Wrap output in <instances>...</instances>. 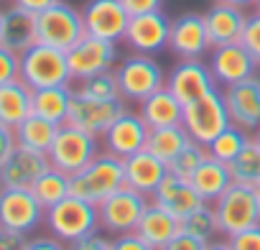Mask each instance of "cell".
Returning a JSON list of instances; mask_svg holds the SVG:
<instances>
[{
    "label": "cell",
    "instance_id": "obj_1",
    "mask_svg": "<svg viewBox=\"0 0 260 250\" xmlns=\"http://www.w3.org/2000/svg\"><path fill=\"white\" fill-rule=\"evenodd\" d=\"M122 186H125V164H122V159L105 151L92 164H87L82 171H77L72 176L69 192H72V197L87 199L100 207L107 197H112Z\"/></svg>",
    "mask_w": 260,
    "mask_h": 250
},
{
    "label": "cell",
    "instance_id": "obj_2",
    "mask_svg": "<svg viewBox=\"0 0 260 250\" xmlns=\"http://www.w3.org/2000/svg\"><path fill=\"white\" fill-rule=\"evenodd\" d=\"M46 225L54 237H59L69 245V242L82 240L100 230V207L69 194L59 204L46 209Z\"/></svg>",
    "mask_w": 260,
    "mask_h": 250
},
{
    "label": "cell",
    "instance_id": "obj_3",
    "mask_svg": "<svg viewBox=\"0 0 260 250\" xmlns=\"http://www.w3.org/2000/svg\"><path fill=\"white\" fill-rule=\"evenodd\" d=\"M21 79L31 89L69 84L72 82V72H69L67 51L36 41L28 51L21 54Z\"/></svg>",
    "mask_w": 260,
    "mask_h": 250
},
{
    "label": "cell",
    "instance_id": "obj_4",
    "mask_svg": "<svg viewBox=\"0 0 260 250\" xmlns=\"http://www.w3.org/2000/svg\"><path fill=\"white\" fill-rule=\"evenodd\" d=\"M232 125V117H230V110H227V102H224V95L217 89H212L209 95L184 105V128L189 131L191 141L202 143V146H209L224 128Z\"/></svg>",
    "mask_w": 260,
    "mask_h": 250
},
{
    "label": "cell",
    "instance_id": "obj_5",
    "mask_svg": "<svg viewBox=\"0 0 260 250\" xmlns=\"http://www.w3.org/2000/svg\"><path fill=\"white\" fill-rule=\"evenodd\" d=\"M100 156V141L97 136L77 128V125H59V133L49 148V161L51 166L61 169L64 174L74 176L77 171H82L87 164H92Z\"/></svg>",
    "mask_w": 260,
    "mask_h": 250
},
{
    "label": "cell",
    "instance_id": "obj_6",
    "mask_svg": "<svg viewBox=\"0 0 260 250\" xmlns=\"http://www.w3.org/2000/svg\"><path fill=\"white\" fill-rule=\"evenodd\" d=\"M84 34L87 31H84L82 11H77L74 6L64 3V0H56L46 11L36 13V36L41 44L69 51Z\"/></svg>",
    "mask_w": 260,
    "mask_h": 250
},
{
    "label": "cell",
    "instance_id": "obj_7",
    "mask_svg": "<svg viewBox=\"0 0 260 250\" xmlns=\"http://www.w3.org/2000/svg\"><path fill=\"white\" fill-rule=\"evenodd\" d=\"M115 72H117V82H120V95L133 102H143L146 97H151L153 92L166 87V77H169L164 72V67L151 54L127 56L120 61V67Z\"/></svg>",
    "mask_w": 260,
    "mask_h": 250
},
{
    "label": "cell",
    "instance_id": "obj_8",
    "mask_svg": "<svg viewBox=\"0 0 260 250\" xmlns=\"http://www.w3.org/2000/svg\"><path fill=\"white\" fill-rule=\"evenodd\" d=\"M214 212L219 220V230L230 237L237 235L252 225H260V202L255 194V186L247 184H232L217 202H214Z\"/></svg>",
    "mask_w": 260,
    "mask_h": 250
},
{
    "label": "cell",
    "instance_id": "obj_9",
    "mask_svg": "<svg viewBox=\"0 0 260 250\" xmlns=\"http://www.w3.org/2000/svg\"><path fill=\"white\" fill-rule=\"evenodd\" d=\"M41 222H46V207L31 189L0 186V227L26 237Z\"/></svg>",
    "mask_w": 260,
    "mask_h": 250
},
{
    "label": "cell",
    "instance_id": "obj_10",
    "mask_svg": "<svg viewBox=\"0 0 260 250\" xmlns=\"http://www.w3.org/2000/svg\"><path fill=\"white\" fill-rule=\"evenodd\" d=\"M146 207H148L146 194L130 189V186H122L120 192H115L100 204V227L115 237L136 232Z\"/></svg>",
    "mask_w": 260,
    "mask_h": 250
},
{
    "label": "cell",
    "instance_id": "obj_11",
    "mask_svg": "<svg viewBox=\"0 0 260 250\" xmlns=\"http://www.w3.org/2000/svg\"><path fill=\"white\" fill-rule=\"evenodd\" d=\"M67 59H69L72 79H87L92 74H100V72H107V69L115 67V61H117V41H107V39L84 34L67 51Z\"/></svg>",
    "mask_w": 260,
    "mask_h": 250
},
{
    "label": "cell",
    "instance_id": "obj_12",
    "mask_svg": "<svg viewBox=\"0 0 260 250\" xmlns=\"http://www.w3.org/2000/svg\"><path fill=\"white\" fill-rule=\"evenodd\" d=\"M171 39V18L164 11L130 16V23L125 28V44L136 54H161L169 49Z\"/></svg>",
    "mask_w": 260,
    "mask_h": 250
},
{
    "label": "cell",
    "instance_id": "obj_13",
    "mask_svg": "<svg viewBox=\"0 0 260 250\" xmlns=\"http://www.w3.org/2000/svg\"><path fill=\"white\" fill-rule=\"evenodd\" d=\"M122 112H125L122 97H117V100H92V97H82V95L74 92L67 122L100 138V136H105V131Z\"/></svg>",
    "mask_w": 260,
    "mask_h": 250
},
{
    "label": "cell",
    "instance_id": "obj_14",
    "mask_svg": "<svg viewBox=\"0 0 260 250\" xmlns=\"http://www.w3.org/2000/svg\"><path fill=\"white\" fill-rule=\"evenodd\" d=\"M166 87L176 95V100L181 105H189L204 95H209L212 89H217V79L209 69V64H204L202 59H181L166 77Z\"/></svg>",
    "mask_w": 260,
    "mask_h": 250
},
{
    "label": "cell",
    "instance_id": "obj_15",
    "mask_svg": "<svg viewBox=\"0 0 260 250\" xmlns=\"http://www.w3.org/2000/svg\"><path fill=\"white\" fill-rule=\"evenodd\" d=\"M82 18L89 36H100L107 41L125 39V28L130 23V13L125 11L122 0H87Z\"/></svg>",
    "mask_w": 260,
    "mask_h": 250
},
{
    "label": "cell",
    "instance_id": "obj_16",
    "mask_svg": "<svg viewBox=\"0 0 260 250\" xmlns=\"http://www.w3.org/2000/svg\"><path fill=\"white\" fill-rule=\"evenodd\" d=\"M148 136H151V128H148V122L143 120V115L125 110L105 131L102 138H105L107 153H112L117 159H127V156H133V153L146 148Z\"/></svg>",
    "mask_w": 260,
    "mask_h": 250
},
{
    "label": "cell",
    "instance_id": "obj_17",
    "mask_svg": "<svg viewBox=\"0 0 260 250\" xmlns=\"http://www.w3.org/2000/svg\"><path fill=\"white\" fill-rule=\"evenodd\" d=\"M222 95L232 122L247 133H255L260 128V77L252 74L242 82H235L224 87Z\"/></svg>",
    "mask_w": 260,
    "mask_h": 250
},
{
    "label": "cell",
    "instance_id": "obj_18",
    "mask_svg": "<svg viewBox=\"0 0 260 250\" xmlns=\"http://www.w3.org/2000/svg\"><path fill=\"white\" fill-rule=\"evenodd\" d=\"M169 49L179 59H202L212 49L204 13H184L176 21H171Z\"/></svg>",
    "mask_w": 260,
    "mask_h": 250
},
{
    "label": "cell",
    "instance_id": "obj_19",
    "mask_svg": "<svg viewBox=\"0 0 260 250\" xmlns=\"http://www.w3.org/2000/svg\"><path fill=\"white\" fill-rule=\"evenodd\" d=\"M257 61L252 59V54L237 41V44H224V46H214L212 59H209V69L217 79L219 87H230L235 82H242L247 77H252L257 72Z\"/></svg>",
    "mask_w": 260,
    "mask_h": 250
},
{
    "label": "cell",
    "instance_id": "obj_20",
    "mask_svg": "<svg viewBox=\"0 0 260 250\" xmlns=\"http://www.w3.org/2000/svg\"><path fill=\"white\" fill-rule=\"evenodd\" d=\"M51 166L49 153H39L31 148L18 146L11 159L0 166V186L8 189H31L36 179Z\"/></svg>",
    "mask_w": 260,
    "mask_h": 250
},
{
    "label": "cell",
    "instance_id": "obj_21",
    "mask_svg": "<svg viewBox=\"0 0 260 250\" xmlns=\"http://www.w3.org/2000/svg\"><path fill=\"white\" fill-rule=\"evenodd\" d=\"M122 164H125V186L136 189L146 197H153V192L169 174V166L146 148L122 159Z\"/></svg>",
    "mask_w": 260,
    "mask_h": 250
},
{
    "label": "cell",
    "instance_id": "obj_22",
    "mask_svg": "<svg viewBox=\"0 0 260 250\" xmlns=\"http://www.w3.org/2000/svg\"><path fill=\"white\" fill-rule=\"evenodd\" d=\"M204 21H207L209 41L214 49V46H224V44H237L242 36V28L247 23V16H245V8H240V6L214 0V6L204 13Z\"/></svg>",
    "mask_w": 260,
    "mask_h": 250
},
{
    "label": "cell",
    "instance_id": "obj_23",
    "mask_svg": "<svg viewBox=\"0 0 260 250\" xmlns=\"http://www.w3.org/2000/svg\"><path fill=\"white\" fill-rule=\"evenodd\" d=\"M136 232L156 250H161L164 245H169L179 232H181V220L176 214H171L166 207L156 204V202H148Z\"/></svg>",
    "mask_w": 260,
    "mask_h": 250
},
{
    "label": "cell",
    "instance_id": "obj_24",
    "mask_svg": "<svg viewBox=\"0 0 260 250\" xmlns=\"http://www.w3.org/2000/svg\"><path fill=\"white\" fill-rule=\"evenodd\" d=\"M151 202L166 207L171 214H176L179 220H184L194 207H199L204 199L197 194V189L191 186L189 179H181V176H174V174H166V179L158 184V189L153 192Z\"/></svg>",
    "mask_w": 260,
    "mask_h": 250
},
{
    "label": "cell",
    "instance_id": "obj_25",
    "mask_svg": "<svg viewBox=\"0 0 260 250\" xmlns=\"http://www.w3.org/2000/svg\"><path fill=\"white\" fill-rule=\"evenodd\" d=\"M191 186L197 189V194L204 199V202H209V204H214L232 184H235V179H232V171H230V164H224V161H219V159H214V156H207L204 161H202V166L191 174Z\"/></svg>",
    "mask_w": 260,
    "mask_h": 250
},
{
    "label": "cell",
    "instance_id": "obj_26",
    "mask_svg": "<svg viewBox=\"0 0 260 250\" xmlns=\"http://www.w3.org/2000/svg\"><path fill=\"white\" fill-rule=\"evenodd\" d=\"M34 112V89L18 77L8 84H0V122L8 128L18 125Z\"/></svg>",
    "mask_w": 260,
    "mask_h": 250
},
{
    "label": "cell",
    "instance_id": "obj_27",
    "mask_svg": "<svg viewBox=\"0 0 260 250\" xmlns=\"http://www.w3.org/2000/svg\"><path fill=\"white\" fill-rule=\"evenodd\" d=\"M141 115L148 128H169V125H184V105L169 87H161L151 97L141 102Z\"/></svg>",
    "mask_w": 260,
    "mask_h": 250
},
{
    "label": "cell",
    "instance_id": "obj_28",
    "mask_svg": "<svg viewBox=\"0 0 260 250\" xmlns=\"http://www.w3.org/2000/svg\"><path fill=\"white\" fill-rule=\"evenodd\" d=\"M39 41L36 36V16L18 8V6H11L3 16V41L8 49H13L16 54H23L28 51L34 44Z\"/></svg>",
    "mask_w": 260,
    "mask_h": 250
},
{
    "label": "cell",
    "instance_id": "obj_29",
    "mask_svg": "<svg viewBox=\"0 0 260 250\" xmlns=\"http://www.w3.org/2000/svg\"><path fill=\"white\" fill-rule=\"evenodd\" d=\"M74 89L69 84H56V87H44L34 89V115L46 117L56 125H64L69 117Z\"/></svg>",
    "mask_w": 260,
    "mask_h": 250
},
{
    "label": "cell",
    "instance_id": "obj_30",
    "mask_svg": "<svg viewBox=\"0 0 260 250\" xmlns=\"http://www.w3.org/2000/svg\"><path fill=\"white\" fill-rule=\"evenodd\" d=\"M59 133V125L46 120V117H39V115H28L18 128H16V138H18V146L23 148H31V151H39V153H49L54 138Z\"/></svg>",
    "mask_w": 260,
    "mask_h": 250
},
{
    "label": "cell",
    "instance_id": "obj_31",
    "mask_svg": "<svg viewBox=\"0 0 260 250\" xmlns=\"http://www.w3.org/2000/svg\"><path fill=\"white\" fill-rule=\"evenodd\" d=\"M191 141L189 131L184 125H169V128H151V136H148V143H146V151H151L156 159H161L166 166L169 161Z\"/></svg>",
    "mask_w": 260,
    "mask_h": 250
},
{
    "label": "cell",
    "instance_id": "obj_32",
    "mask_svg": "<svg viewBox=\"0 0 260 250\" xmlns=\"http://www.w3.org/2000/svg\"><path fill=\"white\" fill-rule=\"evenodd\" d=\"M69 184H72V176H69V174H64V171L56 169V166H49V169L36 179V184L31 186V192H34L36 199L49 209V207L59 204L64 197L72 194V192H69Z\"/></svg>",
    "mask_w": 260,
    "mask_h": 250
},
{
    "label": "cell",
    "instance_id": "obj_33",
    "mask_svg": "<svg viewBox=\"0 0 260 250\" xmlns=\"http://www.w3.org/2000/svg\"><path fill=\"white\" fill-rule=\"evenodd\" d=\"M181 232L202 240V242H209L214 235H219V220H217V212H214V204L209 202H202L199 207H194L184 220H181Z\"/></svg>",
    "mask_w": 260,
    "mask_h": 250
},
{
    "label": "cell",
    "instance_id": "obj_34",
    "mask_svg": "<svg viewBox=\"0 0 260 250\" xmlns=\"http://www.w3.org/2000/svg\"><path fill=\"white\" fill-rule=\"evenodd\" d=\"M230 171L237 184L255 186L260 181V146L255 143V138H250L245 148L230 161Z\"/></svg>",
    "mask_w": 260,
    "mask_h": 250
},
{
    "label": "cell",
    "instance_id": "obj_35",
    "mask_svg": "<svg viewBox=\"0 0 260 250\" xmlns=\"http://www.w3.org/2000/svg\"><path fill=\"white\" fill-rule=\"evenodd\" d=\"M252 136L247 133V131H242L240 125H230V128H224L209 146H207V151H209V156H214V159H219V161H224V164H230L242 148H245V143L250 141Z\"/></svg>",
    "mask_w": 260,
    "mask_h": 250
},
{
    "label": "cell",
    "instance_id": "obj_36",
    "mask_svg": "<svg viewBox=\"0 0 260 250\" xmlns=\"http://www.w3.org/2000/svg\"><path fill=\"white\" fill-rule=\"evenodd\" d=\"M82 97H92V100H117L120 95V82H117V72L107 69L100 74H92L87 79H79V87L74 89Z\"/></svg>",
    "mask_w": 260,
    "mask_h": 250
},
{
    "label": "cell",
    "instance_id": "obj_37",
    "mask_svg": "<svg viewBox=\"0 0 260 250\" xmlns=\"http://www.w3.org/2000/svg\"><path fill=\"white\" fill-rule=\"evenodd\" d=\"M209 156L207 146L197 143V141H189L171 161H169V174L174 176H181V179H191V174L202 166V161Z\"/></svg>",
    "mask_w": 260,
    "mask_h": 250
},
{
    "label": "cell",
    "instance_id": "obj_38",
    "mask_svg": "<svg viewBox=\"0 0 260 250\" xmlns=\"http://www.w3.org/2000/svg\"><path fill=\"white\" fill-rule=\"evenodd\" d=\"M21 77V54L0 44V84H8Z\"/></svg>",
    "mask_w": 260,
    "mask_h": 250
},
{
    "label": "cell",
    "instance_id": "obj_39",
    "mask_svg": "<svg viewBox=\"0 0 260 250\" xmlns=\"http://www.w3.org/2000/svg\"><path fill=\"white\" fill-rule=\"evenodd\" d=\"M240 44L252 54V59L260 64V13H252L247 16V23L242 28V36H240Z\"/></svg>",
    "mask_w": 260,
    "mask_h": 250
},
{
    "label": "cell",
    "instance_id": "obj_40",
    "mask_svg": "<svg viewBox=\"0 0 260 250\" xmlns=\"http://www.w3.org/2000/svg\"><path fill=\"white\" fill-rule=\"evenodd\" d=\"M232 250H260V225H252L237 235H230Z\"/></svg>",
    "mask_w": 260,
    "mask_h": 250
},
{
    "label": "cell",
    "instance_id": "obj_41",
    "mask_svg": "<svg viewBox=\"0 0 260 250\" xmlns=\"http://www.w3.org/2000/svg\"><path fill=\"white\" fill-rule=\"evenodd\" d=\"M18 148V138H16V128H8V125L0 122V166H3L11 153Z\"/></svg>",
    "mask_w": 260,
    "mask_h": 250
},
{
    "label": "cell",
    "instance_id": "obj_42",
    "mask_svg": "<svg viewBox=\"0 0 260 250\" xmlns=\"http://www.w3.org/2000/svg\"><path fill=\"white\" fill-rule=\"evenodd\" d=\"M69 250H112V240L102 237L100 232H92L82 240H74L69 242Z\"/></svg>",
    "mask_w": 260,
    "mask_h": 250
},
{
    "label": "cell",
    "instance_id": "obj_43",
    "mask_svg": "<svg viewBox=\"0 0 260 250\" xmlns=\"http://www.w3.org/2000/svg\"><path fill=\"white\" fill-rule=\"evenodd\" d=\"M112 250H156V247H151L138 232H127L112 240Z\"/></svg>",
    "mask_w": 260,
    "mask_h": 250
},
{
    "label": "cell",
    "instance_id": "obj_44",
    "mask_svg": "<svg viewBox=\"0 0 260 250\" xmlns=\"http://www.w3.org/2000/svg\"><path fill=\"white\" fill-rule=\"evenodd\" d=\"M122 6L130 16H143L164 8V0H122Z\"/></svg>",
    "mask_w": 260,
    "mask_h": 250
},
{
    "label": "cell",
    "instance_id": "obj_45",
    "mask_svg": "<svg viewBox=\"0 0 260 250\" xmlns=\"http://www.w3.org/2000/svg\"><path fill=\"white\" fill-rule=\"evenodd\" d=\"M21 250H69V247H67L64 240L51 235V237H31V240L23 242Z\"/></svg>",
    "mask_w": 260,
    "mask_h": 250
},
{
    "label": "cell",
    "instance_id": "obj_46",
    "mask_svg": "<svg viewBox=\"0 0 260 250\" xmlns=\"http://www.w3.org/2000/svg\"><path fill=\"white\" fill-rule=\"evenodd\" d=\"M204 245L207 242H202V240H197V237H191V235H186V232H179L169 245H164L161 250H204Z\"/></svg>",
    "mask_w": 260,
    "mask_h": 250
},
{
    "label": "cell",
    "instance_id": "obj_47",
    "mask_svg": "<svg viewBox=\"0 0 260 250\" xmlns=\"http://www.w3.org/2000/svg\"><path fill=\"white\" fill-rule=\"evenodd\" d=\"M23 242H26V237H23V235L0 227V250H21V247H23Z\"/></svg>",
    "mask_w": 260,
    "mask_h": 250
},
{
    "label": "cell",
    "instance_id": "obj_48",
    "mask_svg": "<svg viewBox=\"0 0 260 250\" xmlns=\"http://www.w3.org/2000/svg\"><path fill=\"white\" fill-rule=\"evenodd\" d=\"M56 0H13V6H18V8H23V11H28V13H41V11H46L49 6H54Z\"/></svg>",
    "mask_w": 260,
    "mask_h": 250
},
{
    "label": "cell",
    "instance_id": "obj_49",
    "mask_svg": "<svg viewBox=\"0 0 260 250\" xmlns=\"http://www.w3.org/2000/svg\"><path fill=\"white\" fill-rule=\"evenodd\" d=\"M204 250H232V245H230V240H209L207 245H204Z\"/></svg>",
    "mask_w": 260,
    "mask_h": 250
},
{
    "label": "cell",
    "instance_id": "obj_50",
    "mask_svg": "<svg viewBox=\"0 0 260 250\" xmlns=\"http://www.w3.org/2000/svg\"><path fill=\"white\" fill-rule=\"evenodd\" d=\"M219 3H232V6L247 8V6H255V0H219Z\"/></svg>",
    "mask_w": 260,
    "mask_h": 250
},
{
    "label": "cell",
    "instance_id": "obj_51",
    "mask_svg": "<svg viewBox=\"0 0 260 250\" xmlns=\"http://www.w3.org/2000/svg\"><path fill=\"white\" fill-rule=\"evenodd\" d=\"M3 16H6V11H0V41H3Z\"/></svg>",
    "mask_w": 260,
    "mask_h": 250
},
{
    "label": "cell",
    "instance_id": "obj_52",
    "mask_svg": "<svg viewBox=\"0 0 260 250\" xmlns=\"http://www.w3.org/2000/svg\"><path fill=\"white\" fill-rule=\"evenodd\" d=\"M252 138H255V143H257V146H260V128H257V131H255V136H252Z\"/></svg>",
    "mask_w": 260,
    "mask_h": 250
},
{
    "label": "cell",
    "instance_id": "obj_53",
    "mask_svg": "<svg viewBox=\"0 0 260 250\" xmlns=\"http://www.w3.org/2000/svg\"><path fill=\"white\" fill-rule=\"evenodd\" d=\"M255 194H257V202H260V181L255 184Z\"/></svg>",
    "mask_w": 260,
    "mask_h": 250
},
{
    "label": "cell",
    "instance_id": "obj_54",
    "mask_svg": "<svg viewBox=\"0 0 260 250\" xmlns=\"http://www.w3.org/2000/svg\"><path fill=\"white\" fill-rule=\"evenodd\" d=\"M255 8H257V13H260V0H255Z\"/></svg>",
    "mask_w": 260,
    "mask_h": 250
}]
</instances>
